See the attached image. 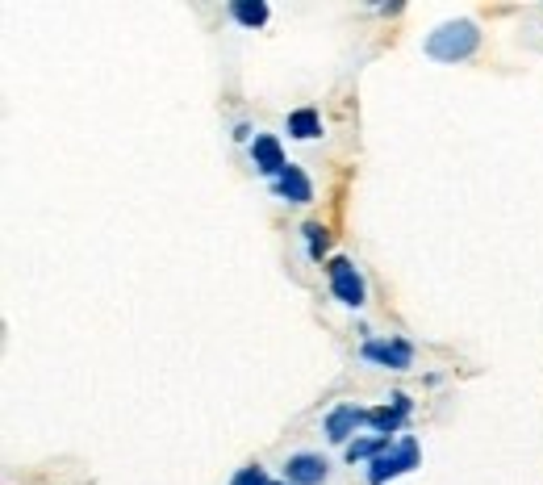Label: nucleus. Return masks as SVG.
<instances>
[{
  "label": "nucleus",
  "mask_w": 543,
  "mask_h": 485,
  "mask_svg": "<svg viewBox=\"0 0 543 485\" xmlns=\"http://www.w3.org/2000/svg\"><path fill=\"white\" fill-rule=\"evenodd\" d=\"M477 46H481V34L472 21H447V26H439L427 38V55L439 59V63H460L477 51Z\"/></svg>",
  "instance_id": "nucleus-1"
},
{
  "label": "nucleus",
  "mask_w": 543,
  "mask_h": 485,
  "mask_svg": "<svg viewBox=\"0 0 543 485\" xmlns=\"http://www.w3.org/2000/svg\"><path fill=\"white\" fill-rule=\"evenodd\" d=\"M410 469H418V440H410V435H406V440H397L393 448H385L368 465V485H385V481L410 473Z\"/></svg>",
  "instance_id": "nucleus-2"
},
{
  "label": "nucleus",
  "mask_w": 543,
  "mask_h": 485,
  "mask_svg": "<svg viewBox=\"0 0 543 485\" xmlns=\"http://www.w3.org/2000/svg\"><path fill=\"white\" fill-rule=\"evenodd\" d=\"M326 272H330V293H335L343 306L360 310L364 306V281H360L356 264H351V260H330Z\"/></svg>",
  "instance_id": "nucleus-3"
},
{
  "label": "nucleus",
  "mask_w": 543,
  "mask_h": 485,
  "mask_svg": "<svg viewBox=\"0 0 543 485\" xmlns=\"http://www.w3.org/2000/svg\"><path fill=\"white\" fill-rule=\"evenodd\" d=\"M364 360L381 364V368H393V373H401V368L414 364V348L406 339H368L364 343Z\"/></svg>",
  "instance_id": "nucleus-4"
},
{
  "label": "nucleus",
  "mask_w": 543,
  "mask_h": 485,
  "mask_svg": "<svg viewBox=\"0 0 543 485\" xmlns=\"http://www.w3.org/2000/svg\"><path fill=\"white\" fill-rule=\"evenodd\" d=\"M326 473H330V465L318 452H297V456H289V465H285V481L289 485H322Z\"/></svg>",
  "instance_id": "nucleus-5"
},
{
  "label": "nucleus",
  "mask_w": 543,
  "mask_h": 485,
  "mask_svg": "<svg viewBox=\"0 0 543 485\" xmlns=\"http://www.w3.org/2000/svg\"><path fill=\"white\" fill-rule=\"evenodd\" d=\"M251 159H255V168L264 172V176H272V180L289 168V159H285V151H280V138L276 134H255Z\"/></svg>",
  "instance_id": "nucleus-6"
},
{
  "label": "nucleus",
  "mask_w": 543,
  "mask_h": 485,
  "mask_svg": "<svg viewBox=\"0 0 543 485\" xmlns=\"http://www.w3.org/2000/svg\"><path fill=\"white\" fill-rule=\"evenodd\" d=\"M272 189H276V197H285V201H293V205H310V201H314V184H310V176H305L297 164H289L285 172H280V176L272 180Z\"/></svg>",
  "instance_id": "nucleus-7"
},
{
  "label": "nucleus",
  "mask_w": 543,
  "mask_h": 485,
  "mask_svg": "<svg viewBox=\"0 0 543 485\" xmlns=\"http://www.w3.org/2000/svg\"><path fill=\"white\" fill-rule=\"evenodd\" d=\"M368 423V410H360V406H335L326 414V435L335 444H347L351 435H356V427H364Z\"/></svg>",
  "instance_id": "nucleus-8"
},
{
  "label": "nucleus",
  "mask_w": 543,
  "mask_h": 485,
  "mask_svg": "<svg viewBox=\"0 0 543 485\" xmlns=\"http://www.w3.org/2000/svg\"><path fill=\"white\" fill-rule=\"evenodd\" d=\"M410 419V398H393V406H376L368 410V427H376V435H393L401 423Z\"/></svg>",
  "instance_id": "nucleus-9"
},
{
  "label": "nucleus",
  "mask_w": 543,
  "mask_h": 485,
  "mask_svg": "<svg viewBox=\"0 0 543 485\" xmlns=\"http://www.w3.org/2000/svg\"><path fill=\"white\" fill-rule=\"evenodd\" d=\"M289 134L301 138V143H310V138L322 134V118H318V109H297L289 113Z\"/></svg>",
  "instance_id": "nucleus-10"
},
{
  "label": "nucleus",
  "mask_w": 543,
  "mask_h": 485,
  "mask_svg": "<svg viewBox=\"0 0 543 485\" xmlns=\"http://www.w3.org/2000/svg\"><path fill=\"white\" fill-rule=\"evenodd\" d=\"M385 448H393L389 435H368V440H356V444H347V460L356 465V460H376Z\"/></svg>",
  "instance_id": "nucleus-11"
},
{
  "label": "nucleus",
  "mask_w": 543,
  "mask_h": 485,
  "mask_svg": "<svg viewBox=\"0 0 543 485\" xmlns=\"http://www.w3.org/2000/svg\"><path fill=\"white\" fill-rule=\"evenodd\" d=\"M230 13H234V21H243V26H251V30L268 21V5H259V0H255V5H251V0H234Z\"/></svg>",
  "instance_id": "nucleus-12"
},
{
  "label": "nucleus",
  "mask_w": 543,
  "mask_h": 485,
  "mask_svg": "<svg viewBox=\"0 0 543 485\" xmlns=\"http://www.w3.org/2000/svg\"><path fill=\"white\" fill-rule=\"evenodd\" d=\"M305 243H310V256L322 260V251H326V226H318V222L305 226Z\"/></svg>",
  "instance_id": "nucleus-13"
},
{
  "label": "nucleus",
  "mask_w": 543,
  "mask_h": 485,
  "mask_svg": "<svg viewBox=\"0 0 543 485\" xmlns=\"http://www.w3.org/2000/svg\"><path fill=\"white\" fill-rule=\"evenodd\" d=\"M230 485H272V477H268L264 469H259V465H247V469L234 473V481H230Z\"/></svg>",
  "instance_id": "nucleus-14"
},
{
  "label": "nucleus",
  "mask_w": 543,
  "mask_h": 485,
  "mask_svg": "<svg viewBox=\"0 0 543 485\" xmlns=\"http://www.w3.org/2000/svg\"><path fill=\"white\" fill-rule=\"evenodd\" d=\"M272 485H289V481H272Z\"/></svg>",
  "instance_id": "nucleus-15"
}]
</instances>
